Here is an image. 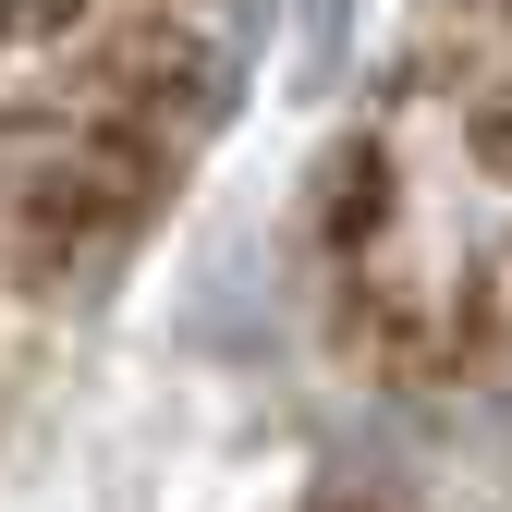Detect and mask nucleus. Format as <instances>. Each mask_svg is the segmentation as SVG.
<instances>
[{
	"label": "nucleus",
	"mask_w": 512,
	"mask_h": 512,
	"mask_svg": "<svg viewBox=\"0 0 512 512\" xmlns=\"http://www.w3.org/2000/svg\"><path fill=\"white\" fill-rule=\"evenodd\" d=\"M0 13H37V0H0Z\"/></svg>",
	"instance_id": "f257e3e1"
}]
</instances>
